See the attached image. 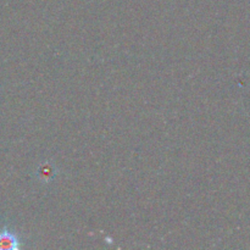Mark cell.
<instances>
[{
  "mask_svg": "<svg viewBox=\"0 0 250 250\" xmlns=\"http://www.w3.org/2000/svg\"><path fill=\"white\" fill-rule=\"evenodd\" d=\"M20 247V238L15 232L7 229L0 231V250H17Z\"/></svg>",
  "mask_w": 250,
  "mask_h": 250,
  "instance_id": "obj_1",
  "label": "cell"
}]
</instances>
